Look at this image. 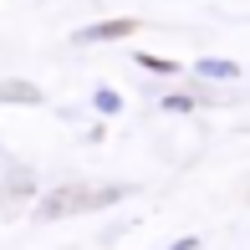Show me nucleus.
Instances as JSON below:
<instances>
[{
    "instance_id": "obj_1",
    "label": "nucleus",
    "mask_w": 250,
    "mask_h": 250,
    "mask_svg": "<svg viewBox=\"0 0 250 250\" xmlns=\"http://www.w3.org/2000/svg\"><path fill=\"white\" fill-rule=\"evenodd\" d=\"M118 199V189H62L46 199V214H66V209H92V204Z\"/></svg>"
},
{
    "instance_id": "obj_2",
    "label": "nucleus",
    "mask_w": 250,
    "mask_h": 250,
    "mask_svg": "<svg viewBox=\"0 0 250 250\" xmlns=\"http://www.w3.org/2000/svg\"><path fill=\"white\" fill-rule=\"evenodd\" d=\"M0 97H26V102H36V87H21V82H5V87H0Z\"/></svg>"
}]
</instances>
